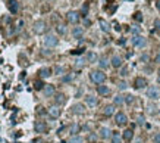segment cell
<instances>
[{
  "label": "cell",
  "instance_id": "cell-1",
  "mask_svg": "<svg viewBox=\"0 0 160 143\" xmlns=\"http://www.w3.org/2000/svg\"><path fill=\"white\" fill-rule=\"evenodd\" d=\"M90 78H91L93 83H95V84L100 86V84H103L104 80H106V74H104L103 71H91Z\"/></svg>",
  "mask_w": 160,
  "mask_h": 143
},
{
  "label": "cell",
  "instance_id": "cell-2",
  "mask_svg": "<svg viewBox=\"0 0 160 143\" xmlns=\"http://www.w3.org/2000/svg\"><path fill=\"white\" fill-rule=\"evenodd\" d=\"M57 43H59L57 37L53 35V34H48V35L44 38V44H46L47 47H54V46H57Z\"/></svg>",
  "mask_w": 160,
  "mask_h": 143
},
{
  "label": "cell",
  "instance_id": "cell-3",
  "mask_svg": "<svg viewBox=\"0 0 160 143\" xmlns=\"http://www.w3.org/2000/svg\"><path fill=\"white\" fill-rule=\"evenodd\" d=\"M159 96H160V92H159V89H157V87L151 86V87L147 89V97H150V99L156 100V99H159Z\"/></svg>",
  "mask_w": 160,
  "mask_h": 143
},
{
  "label": "cell",
  "instance_id": "cell-4",
  "mask_svg": "<svg viewBox=\"0 0 160 143\" xmlns=\"http://www.w3.org/2000/svg\"><path fill=\"white\" fill-rule=\"evenodd\" d=\"M7 7L10 10V14H18L19 12V3H18V0H7Z\"/></svg>",
  "mask_w": 160,
  "mask_h": 143
},
{
  "label": "cell",
  "instance_id": "cell-5",
  "mask_svg": "<svg viewBox=\"0 0 160 143\" xmlns=\"http://www.w3.org/2000/svg\"><path fill=\"white\" fill-rule=\"evenodd\" d=\"M46 31V22L44 21H37L34 24V33L37 34H43Z\"/></svg>",
  "mask_w": 160,
  "mask_h": 143
},
{
  "label": "cell",
  "instance_id": "cell-6",
  "mask_svg": "<svg viewBox=\"0 0 160 143\" xmlns=\"http://www.w3.org/2000/svg\"><path fill=\"white\" fill-rule=\"evenodd\" d=\"M115 121H116L118 125H125L128 123V118H126V115L124 112H118L116 116H115Z\"/></svg>",
  "mask_w": 160,
  "mask_h": 143
},
{
  "label": "cell",
  "instance_id": "cell-7",
  "mask_svg": "<svg viewBox=\"0 0 160 143\" xmlns=\"http://www.w3.org/2000/svg\"><path fill=\"white\" fill-rule=\"evenodd\" d=\"M66 18H68V21L71 24H77L79 21V14H78V12H75V10H69L68 15H66Z\"/></svg>",
  "mask_w": 160,
  "mask_h": 143
},
{
  "label": "cell",
  "instance_id": "cell-8",
  "mask_svg": "<svg viewBox=\"0 0 160 143\" xmlns=\"http://www.w3.org/2000/svg\"><path fill=\"white\" fill-rule=\"evenodd\" d=\"M132 44H134L135 47H144V46H145V38L141 37V35H134Z\"/></svg>",
  "mask_w": 160,
  "mask_h": 143
},
{
  "label": "cell",
  "instance_id": "cell-9",
  "mask_svg": "<svg viewBox=\"0 0 160 143\" xmlns=\"http://www.w3.org/2000/svg\"><path fill=\"white\" fill-rule=\"evenodd\" d=\"M34 130H35V133H46L47 125H46V123H43V121H35Z\"/></svg>",
  "mask_w": 160,
  "mask_h": 143
},
{
  "label": "cell",
  "instance_id": "cell-10",
  "mask_svg": "<svg viewBox=\"0 0 160 143\" xmlns=\"http://www.w3.org/2000/svg\"><path fill=\"white\" fill-rule=\"evenodd\" d=\"M147 86V80L145 78H143V77H137L135 78V81H134V87L135 89H144Z\"/></svg>",
  "mask_w": 160,
  "mask_h": 143
},
{
  "label": "cell",
  "instance_id": "cell-11",
  "mask_svg": "<svg viewBox=\"0 0 160 143\" xmlns=\"http://www.w3.org/2000/svg\"><path fill=\"white\" fill-rule=\"evenodd\" d=\"M112 134H113V131H110V128H107V127H102L100 128V137L102 139H109Z\"/></svg>",
  "mask_w": 160,
  "mask_h": 143
},
{
  "label": "cell",
  "instance_id": "cell-12",
  "mask_svg": "<svg viewBox=\"0 0 160 143\" xmlns=\"http://www.w3.org/2000/svg\"><path fill=\"white\" fill-rule=\"evenodd\" d=\"M97 93H98V95H102V96H106V95L110 93V89H109L107 86L100 84V86H97Z\"/></svg>",
  "mask_w": 160,
  "mask_h": 143
},
{
  "label": "cell",
  "instance_id": "cell-13",
  "mask_svg": "<svg viewBox=\"0 0 160 143\" xmlns=\"http://www.w3.org/2000/svg\"><path fill=\"white\" fill-rule=\"evenodd\" d=\"M48 115H50L52 118H59V116H60V109H59L57 106L48 108Z\"/></svg>",
  "mask_w": 160,
  "mask_h": 143
},
{
  "label": "cell",
  "instance_id": "cell-14",
  "mask_svg": "<svg viewBox=\"0 0 160 143\" xmlns=\"http://www.w3.org/2000/svg\"><path fill=\"white\" fill-rule=\"evenodd\" d=\"M85 102H87V105H88V106H91V108H94V106L97 105V99H95L94 96H91V95L85 96Z\"/></svg>",
  "mask_w": 160,
  "mask_h": 143
},
{
  "label": "cell",
  "instance_id": "cell-15",
  "mask_svg": "<svg viewBox=\"0 0 160 143\" xmlns=\"http://www.w3.org/2000/svg\"><path fill=\"white\" fill-rule=\"evenodd\" d=\"M38 74H40L41 78H47V77L52 75V69H50V68H41V69L38 71Z\"/></svg>",
  "mask_w": 160,
  "mask_h": 143
},
{
  "label": "cell",
  "instance_id": "cell-16",
  "mask_svg": "<svg viewBox=\"0 0 160 143\" xmlns=\"http://www.w3.org/2000/svg\"><path fill=\"white\" fill-rule=\"evenodd\" d=\"M132 137H134V131H132V128L125 130V131H124V140H125V142H131V140H132Z\"/></svg>",
  "mask_w": 160,
  "mask_h": 143
},
{
  "label": "cell",
  "instance_id": "cell-17",
  "mask_svg": "<svg viewBox=\"0 0 160 143\" xmlns=\"http://www.w3.org/2000/svg\"><path fill=\"white\" fill-rule=\"evenodd\" d=\"M72 112H73V114H78V115L84 114V105H81V103L73 105V106H72Z\"/></svg>",
  "mask_w": 160,
  "mask_h": 143
},
{
  "label": "cell",
  "instance_id": "cell-18",
  "mask_svg": "<svg viewBox=\"0 0 160 143\" xmlns=\"http://www.w3.org/2000/svg\"><path fill=\"white\" fill-rule=\"evenodd\" d=\"M54 102H56V105H63V103L66 102V97H65V95H63V93H59V95H56V97H54Z\"/></svg>",
  "mask_w": 160,
  "mask_h": 143
},
{
  "label": "cell",
  "instance_id": "cell-19",
  "mask_svg": "<svg viewBox=\"0 0 160 143\" xmlns=\"http://www.w3.org/2000/svg\"><path fill=\"white\" fill-rule=\"evenodd\" d=\"M112 67H115V68H120V67H122V58H119V56H113V58H112Z\"/></svg>",
  "mask_w": 160,
  "mask_h": 143
},
{
  "label": "cell",
  "instance_id": "cell-20",
  "mask_svg": "<svg viewBox=\"0 0 160 143\" xmlns=\"http://www.w3.org/2000/svg\"><path fill=\"white\" fill-rule=\"evenodd\" d=\"M82 34H84V30L81 27H75V28H73V31H72V35L75 37V38H81Z\"/></svg>",
  "mask_w": 160,
  "mask_h": 143
},
{
  "label": "cell",
  "instance_id": "cell-21",
  "mask_svg": "<svg viewBox=\"0 0 160 143\" xmlns=\"http://www.w3.org/2000/svg\"><path fill=\"white\" fill-rule=\"evenodd\" d=\"M44 95L46 96H53L54 95V86H52V84L46 86L44 87Z\"/></svg>",
  "mask_w": 160,
  "mask_h": 143
},
{
  "label": "cell",
  "instance_id": "cell-22",
  "mask_svg": "<svg viewBox=\"0 0 160 143\" xmlns=\"http://www.w3.org/2000/svg\"><path fill=\"white\" fill-rule=\"evenodd\" d=\"M98 24H100V27H102V30H103L104 33H109V31H110V25H109L104 19H98Z\"/></svg>",
  "mask_w": 160,
  "mask_h": 143
},
{
  "label": "cell",
  "instance_id": "cell-23",
  "mask_svg": "<svg viewBox=\"0 0 160 143\" xmlns=\"http://www.w3.org/2000/svg\"><path fill=\"white\" fill-rule=\"evenodd\" d=\"M104 115H107V116H110V115H113L115 114V106L113 105H107V106H104Z\"/></svg>",
  "mask_w": 160,
  "mask_h": 143
},
{
  "label": "cell",
  "instance_id": "cell-24",
  "mask_svg": "<svg viewBox=\"0 0 160 143\" xmlns=\"http://www.w3.org/2000/svg\"><path fill=\"white\" fill-rule=\"evenodd\" d=\"M113 103H115V105H122V103H125V96H120V95L115 96Z\"/></svg>",
  "mask_w": 160,
  "mask_h": 143
},
{
  "label": "cell",
  "instance_id": "cell-25",
  "mask_svg": "<svg viewBox=\"0 0 160 143\" xmlns=\"http://www.w3.org/2000/svg\"><path fill=\"white\" fill-rule=\"evenodd\" d=\"M98 65H100V68H107L109 67V61H107V58H100L98 59Z\"/></svg>",
  "mask_w": 160,
  "mask_h": 143
},
{
  "label": "cell",
  "instance_id": "cell-26",
  "mask_svg": "<svg viewBox=\"0 0 160 143\" xmlns=\"http://www.w3.org/2000/svg\"><path fill=\"white\" fill-rule=\"evenodd\" d=\"M69 143H84V139L81 137V136H72L71 139H69Z\"/></svg>",
  "mask_w": 160,
  "mask_h": 143
},
{
  "label": "cell",
  "instance_id": "cell-27",
  "mask_svg": "<svg viewBox=\"0 0 160 143\" xmlns=\"http://www.w3.org/2000/svg\"><path fill=\"white\" fill-rule=\"evenodd\" d=\"M87 61L88 62H95L97 61V55L94 53V52H88V53H87Z\"/></svg>",
  "mask_w": 160,
  "mask_h": 143
},
{
  "label": "cell",
  "instance_id": "cell-28",
  "mask_svg": "<svg viewBox=\"0 0 160 143\" xmlns=\"http://www.w3.org/2000/svg\"><path fill=\"white\" fill-rule=\"evenodd\" d=\"M34 89H35V90H44V83H43L41 80L35 81V83H34Z\"/></svg>",
  "mask_w": 160,
  "mask_h": 143
},
{
  "label": "cell",
  "instance_id": "cell-29",
  "mask_svg": "<svg viewBox=\"0 0 160 143\" xmlns=\"http://www.w3.org/2000/svg\"><path fill=\"white\" fill-rule=\"evenodd\" d=\"M78 131H79V125H78V124L71 125V134H72V136H77Z\"/></svg>",
  "mask_w": 160,
  "mask_h": 143
},
{
  "label": "cell",
  "instance_id": "cell-30",
  "mask_svg": "<svg viewBox=\"0 0 160 143\" xmlns=\"http://www.w3.org/2000/svg\"><path fill=\"white\" fill-rule=\"evenodd\" d=\"M56 30H57L59 34H66V27H65L63 24H59L57 27H56Z\"/></svg>",
  "mask_w": 160,
  "mask_h": 143
},
{
  "label": "cell",
  "instance_id": "cell-31",
  "mask_svg": "<svg viewBox=\"0 0 160 143\" xmlns=\"http://www.w3.org/2000/svg\"><path fill=\"white\" fill-rule=\"evenodd\" d=\"M112 143H120V136H119V133H113L112 134Z\"/></svg>",
  "mask_w": 160,
  "mask_h": 143
},
{
  "label": "cell",
  "instance_id": "cell-32",
  "mask_svg": "<svg viewBox=\"0 0 160 143\" xmlns=\"http://www.w3.org/2000/svg\"><path fill=\"white\" fill-rule=\"evenodd\" d=\"M134 19L138 21V22H141L143 21V14H141V12H135V14H134Z\"/></svg>",
  "mask_w": 160,
  "mask_h": 143
},
{
  "label": "cell",
  "instance_id": "cell-33",
  "mask_svg": "<svg viewBox=\"0 0 160 143\" xmlns=\"http://www.w3.org/2000/svg\"><path fill=\"white\" fill-rule=\"evenodd\" d=\"M131 33H132L134 35H140L141 28H140V27H132V28H131Z\"/></svg>",
  "mask_w": 160,
  "mask_h": 143
},
{
  "label": "cell",
  "instance_id": "cell-34",
  "mask_svg": "<svg viewBox=\"0 0 160 143\" xmlns=\"http://www.w3.org/2000/svg\"><path fill=\"white\" fill-rule=\"evenodd\" d=\"M132 102H134V96H132V95H126V96H125V103L131 105Z\"/></svg>",
  "mask_w": 160,
  "mask_h": 143
},
{
  "label": "cell",
  "instance_id": "cell-35",
  "mask_svg": "<svg viewBox=\"0 0 160 143\" xmlns=\"http://www.w3.org/2000/svg\"><path fill=\"white\" fill-rule=\"evenodd\" d=\"M88 140H90V143H94V142L97 140V134H94V133L88 134Z\"/></svg>",
  "mask_w": 160,
  "mask_h": 143
},
{
  "label": "cell",
  "instance_id": "cell-36",
  "mask_svg": "<svg viewBox=\"0 0 160 143\" xmlns=\"http://www.w3.org/2000/svg\"><path fill=\"white\" fill-rule=\"evenodd\" d=\"M137 121H138V124L140 125H143V124H145V118L143 115H138V118H137Z\"/></svg>",
  "mask_w": 160,
  "mask_h": 143
},
{
  "label": "cell",
  "instance_id": "cell-37",
  "mask_svg": "<svg viewBox=\"0 0 160 143\" xmlns=\"http://www.w3.org/2000/svg\"><path fill=\"white\" fill-rule=\"evenodd\" d=\"M118 87H119V89H120V90H125V89H126V87H128V84H126V83H125V81H120V83H119V84H118Z\"/></svg>",
  "mask_w": 160,
  "mask_h": 143
},
{
  "label": "cell",
  "instance_id": "cell-38",
  "mask_svg": "<svg viewBox=\"0 0 160 143\" xmlns=\"http://www.w3.org/2000/svg\"><path fill=\"white\" fill-rule=\"evenodd\" d=\"M84 63H85V59H84V58H79V59H77V67H82Z\"/></svg>",
  "mask_w": 160,
  "mask_h": 143
},
{
  "label": "cell",
  "instance_id": "cell-39",
  "mask_svg": "<svg viewBox=\"0 0 160 143\" xmlns=\"http://www.w3.org/2000/svg\"><path fill=\"white\" fill-rule=\"evenodd\" d=\"M71 53H72V55H81V53H84V49H77V50H72Z\"/></svg>",
  "mask_w": 160,
  "mask_h": 143
},
{
  "label": "cell",
  "instance_id": "cell-40",
  "mask_svg": "<svg viewBox=\"0 0 160 143\" xmlns=\"http://www.w3.org/2000/svg\"><path fill=\"white\" fill-rule=\"evenodd\" d=\"M54 72H56L57 75L63 74V68H62V67H56V68H54Z\"/></svg>",
  "mask_w": 160,
  "mask_h": 143
},
{
  "label": "cell",
  "instance_id": "cell-41",
  "mask_svg": "<svg viewBox=\"0 0 160 143\" xmlns=\"http://www.w3.org/2000/svg\"><path fill=\"white\" fill-rule=\"evenodd\" d=\"M154 28L160 31V19H154Z\"/></svg>",
  "mask_w": 160,
  "mask_h": 143
},
{
  "label": "cell",
  "instance_id": "cell-42",
  "mask_svg": "<svg viewBox=\"0 0 160 143\" xmlns=\"http://www.w3.org/2000/svg\"><path fill=\"white\" fill-rule=\"evenodd\" d=\"M87 14H88V5H84V6H82V15L85 16Z\"/></svg>",
  "mask_w": 160,
  "mask_h": 143
},
{
  "label": "cell",
  "instance_id": "cell-43",
  "mask_svg": "<svg viewBox=\"0 0 160 143\" xmlns=\"http://www.w3.org/2000/svg\"><path fill=\"white\" fill-rule=\"evenodd\" d=\"M72 78H73L72 75H66V77H63V78H62V81H63V83H68V81H71Z\"/></svg>",
  "mask_w": 160,
  "mask_h": 143
},
{
  "label": "cell",
  "instance_id": "cell-44",
  "mask_svg": "<svg viewBox=\"0 0 160 143\" xmlns=\"http://www.w3.org/2000/svg\"><path fill=\"white\" fill-rule=\"evenodd\" d=\"M126 74H128V69H126V68H122V71H120V75H122V77H125Z\"/></svg>",
  "mask_w": 160,
  "mask_h": 143
},
{
  "label": "cell",
  "instance_id": "cell-45",
  "mask_svg": "<svg viewBox=\"0 0 160 143\" xmlns=\"http://www.w3.org/2000/svg\"><path fill=\"white\" fill-rule=\"evenodd\" d=\"M154 142H156V143H160V133H157V134L154 136Z\"/></svg>",
  "mask_w": 160,
  "mask_h": 143
},
{
  "label": "cell",
  "instance_id": "cell-46",
  "mask_svg": "<svg viewBox=\"0 0 160 143\" xmlns=\"http://www.w3.org/2000/svg\"><path fill=\"white\" fill-rule=\"evenodd\" d=\"M65 128H66V127H60V128H59V130H57V134H59V136H60V134H62V133H63V131H65Z\"/></svg>",
  "mask_w": 160,
  "mask_h": 143
},
{
  "label": "cell",
  "instance_id": "cell-47",
  "mask_svg": "<svg viewBox=\"0 0 160 143\" xmlns=\"http://www.w3.org/2000/svg\"><path fill=\"white\" fill-rule=\"evenodd\" d=\"M141 61L143 62H147V61H149V55H143L141 56Z\"/></svg>",
  "mask_w": 160,
  "mask_h": 143
},
{
  "label": "cell",
  "instance_id": "cell-48",
  "mask_svg": "<svg viewBox=\"0 0 160 143\" xmlns=\"http://www.w3.org/2000/svg\"><path fill=\"white\" fill-rule=\"evenodd\" d=\"M84 25H91V21L85 18V19H84Z\"/></svg>",
  "mask_w": 160,
  "mask_h": 143
},
{
  "label": "cell",
  "instance_id": "cell-49",
  "mask_svg": "<svg viewBox=\"0 0 160 143\" xmlns=\"http://www.w3.org/2000/svg\"><path fill=\"white\" fill-rule=\"evenodd\" d=\"M156 6H157V9L160 10V0H157V3H156Z\"/></svg>",
  "mask_w": 160,
  "mask_h": 143
},
{
  "label": "cell",
  "instance_id": "cell-50",
  "mask_svg": "<svg viewBox=\"0 0 160 143\" xmlns=\"http://www.w3.org/2000/svg\"><path fill=\"white\" fill-rule=\"evenodd\" d=\"M157 83L160 84V77H157Z\"/></svg>",
  "mask_w": 160,
  "mask_h": 143
},
{
  "label": "cell",
  "instance_id": "cell-51",
  "mask_svg": "<svg viewBox=\"0 0 160 143\" xmlns=\"http://www.w3.org/2000/svg\"><path fill=\"white\" fill-rule=\"evenodd\" d=\"M157 74H159V77H160V68H159V72H157Z\"/></svg>",
  "mask_w": 160,
  "mask_h": 143
}]
</instances>
